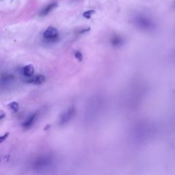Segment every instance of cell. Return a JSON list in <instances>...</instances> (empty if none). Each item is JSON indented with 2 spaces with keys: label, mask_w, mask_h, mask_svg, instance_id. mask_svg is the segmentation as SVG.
Returning a JSON list of instances; mask_svg holds the SVG:
<instances>
[{
  "label": "cell",
  "mask_w": 175,
  "mask_h": 175,
  "mask_svg": "<svg viewBox=\"0 0 175 175\" xmlns=\"http://www.w3.org/2000/svg\"><path fill=\"white\" fill-rule=\"evenodd\" d=\"M104 105V99L99 96H95L92 97L88 104L87 107V117L88 121L97 118V116L101 113Z\"/></svg>",
  "instance_id": "obj_1"
},
{
  "label": "cell",
  "mask_w": 175,
  "mask_h": 175,
  "mask_svg": "<svg viewBox=\"0 0 175 175\" xmlns=\"http://www.w3.org/2000/svg\"><path fill=\"white\" fill-rule=\"evenodd\" d=\"M152 127L146 122L140 123L133 130L132 137L136 142H142L150 136L152 132Z\"/></svg>",
  "instance_id": "obj_2"
},
{
  "label": "cell",
  "mask_w": 175,
  "mask_h": 175,
  "mask_svg": "<svg viewBox=\"0 0 175 175\" xmlns=\"http://www.w3.org/2000/svg\"><path fill=\"white\" fill-rule=\"evenodd\" d=\"M135 25L143 30H152L155 27V24L149 17L145 15H137L133 18Z\"/></svg>",
  "instance_id": "obj_3"
},
{
  "label": "cell",
  "mask_w": 175,
  "mask_h": 175,
  "mask_svg": "<svg viewBox=\"0 0 175 175\" xmlns=\"http://www.w3.org/2000/svg\"><path fill=\"white\" fill-rule=\"evenodd\" d=\"M43 36L49 42H54L58 39V31L53 27H49L44 31Z\"/></svg>",
  "instance_id": "obj_4"
},
{
  "label": "cell",
  "mask_w": 175,
  "mask_h": 175,
  "mask_svg": "<svg viewBox=\"0 0 175 175\" xmlns=\"http://www.w3.org/2000/svg\"><path fill=\"white\" fill-rule=\"evenodd\" d=\"M75 109L74 108H71L68 109L67 112H65L64 114L61 116L60 118V124L64 125L67 123L68 121L73 118V116L75 115Z\"/></svg>",
  "instance_id": "obj_5"
},
{
  "label": "cell",
  "mask_w": 175,
  "mask_h": 175,
  "mask_svg": "<svg viewBox=\"0 0 175 175\" xmlns=\"http://www.w3.org/2000/svg\"><path fill=\"white\" fill-rule=\"evenodd\" d=\"M45 81V77L43 75H37L35 76H31L29 77V80H27V83L33 84L36 85L42 84Z\"/></svg>",
  "instance_id": "obj_6"
},
{
  "label": "cell",
  "mask_w": 175,
  "mask_h": 175,
  "mask_svg": "<svg viewBox=\"0 0 175 175\" xmlns=\"http://www.w3.org/2000/svg\"><path fill=\"white\" fill-rule=\"evenodd\" d=\"M57 6H58V4L56 3H51V4L47 6L45 8H44L42 10H41L40 12V16H44L49 15V14L52 11L53 9L56 8Z\"/></svg>",
  "instance_id": "obj_7"
},
{
  "label": "cell",
  "mask_w": 175,
  "mask_h": 175,
  "mask_svg": "<svg viewBox=\"0 0 175 175\" xmlns=\"http://www.w3.org/2000/svg\"><path fill=\"white\" fill-rule=\"evenodd\" d=\"M37 114L35 113V114H33L31 116H29V118H27L26 121L24 122V123L23 124V127L25 129H29L30 127L32 126V125L34 124V121H35V119L36 118Z\"/></svg>",
  "instance_id": "obj_8"
},
{
  "label": "cell",
  "mask_w": 175,
  "mask_h": 175,
  "mask_svg": "<svg viewBox=\"0 0 175 175\" xmlns=\"http://www.w3.org/2000/svg\"><path fill=\"white\" fill-rule=\"evenodd\" d=\"M34 72V68L33 65L32 64H28L27 66L24 67L23 68V74L24 76L27 77H30L32 76Z\"/></svg>",
  "instance_id": "obj_9"
},
{
  "label": "cell",
  "mask_w": 175,
  "mask_h": 175,
  "mask_svg": "<svg viewBox=\"0 0 175 175\" xmlns=\"http://www.w3.org/2000/svg\"><path fill=\"white\" fill-rule=\"evenodd\" d=\"M8 107L13 112H16L19 109V104L17 102L14 101V102H12V103H10V104H9Z\"/></svg>",
  "instance_id": "obj_10"
},
{
  "label": "cell",
  "mask_w": 175,
  "mask_h": 175,
  "mask_svg": "<svg viewBox=\"0 0 175 175\" xmlns=\"http://www.w3.org/2000/svg\"><path fill=\"white\" fill-rule=\"evenodd\" d=\"M95 13V11L93 10H88V11H85V12H84L83 15L86 19H90L91 16L94 15Z\"/></svg>",
  "instance_id": "obj_11"
},
{
  "label": "cell",
  "mask_w": 175,
  "mask_h": 175,
  "mask_svg": "<svg viewBox=\"0 0 175 175\" xmlns=\"http://www.w3.org/2000/svg\"><path fill=\"white\" fill-rule=\"evenodd\" d=\"M8 136H9V133H6L3 136H0V144L2 143L3 142H4L5 140L7 139V138L8 137Z\"/></svg>",
  "instance_id": "obj_12"
},
{
  "label": "cell",
  "mask_w": 175,
  "mask_h": 175,
  "mask_svg": "<svg viewBox=\"0 0 175 175\" xmlns=\"http://www.w3.org/2000/svg\"><path fill=\"white\" fill-rule=\"evenodd\" d=\"M80 56H81V53H79V52H77V53H76V54H75V57L76 58H77L79 60H81V58H80Z\"/></svg>",
  "instance_id": "obj_13"
}]
</instances>
